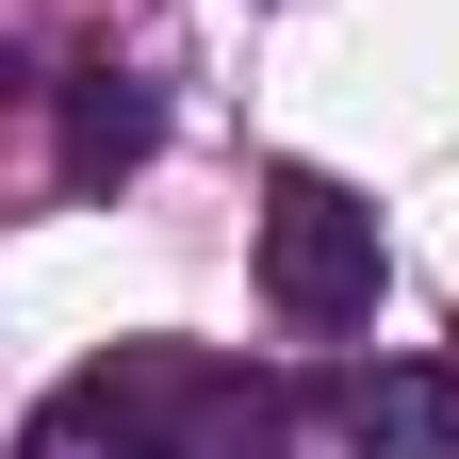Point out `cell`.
Masks as SVG:
<instances>
[{
	"mask_svg": "<svg viewBox=\"0 0 459 459\" xmlns=\"http://www.w3.org/2000/svg\"><path fill=\"white\" fill-rule=\"evenodd\" d=\"M263 312L279 328H377V213L328 181V164H279L263 181Z\"/></svg>",
	"mask_w": 459,
	"mask_h": 459,
	"instance_id": "2",
	"label": "cell"
},
{
	"mask_svg": "<svg viewBox=\"0 0 459 459\" xmlns=\"http://www.w3.org/2000/svg\"><path fill=\"white\" fill-rule=\"evenodd\" d=\"M148 148H164V82L115 66V49H99V66H66V197H115Z\"/></svg>",
	"mask_w": 459,
	"mask_h": 459,
	"instance_id": "4",
	"label": "cell"
},
{
	"mask_svg": "<svg viewBox=\"0 0 459 459\" xmlns=\"http://www.w3.org/2000/svg\"><path fill=\"white\" fill-rule=\"evenodd\" d=\"M279 427H296L279 377H230L197 344H115L17 427V459H279Z\"/></svg>",
	"mask_w": 459,
	"mask_h": 459,
	"instance_id": "1",
	"label": "cell"
},
{
	"mask_svg": "<svg viewBox=\"0 0 459 459\" xmlns=\"http://www.w3.org/2000/svg\"><path fill=\"white\" fill-rule=\"evenodd\" d=\"M312 411H328V443H361V459H459V377L443 361H344Z\"/></svg>",
	"mask_w": 459,
	"mask_h": 459,
	"instance_id": "3",
	"label": "cell"
}]
</instances>
